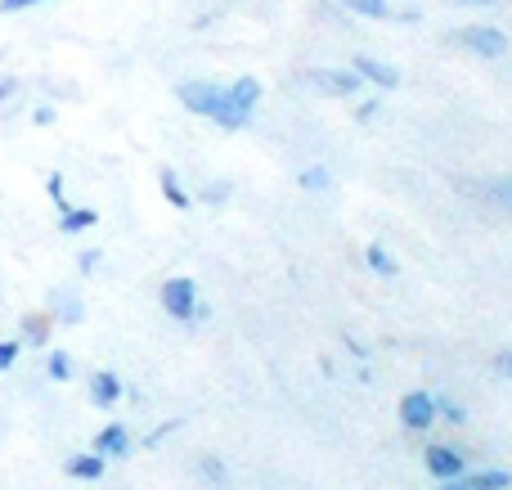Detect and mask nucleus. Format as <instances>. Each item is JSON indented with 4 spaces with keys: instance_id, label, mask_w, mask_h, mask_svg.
Instances as JSON below:
<instances>
[{
    "instance_id": "f257e3e1",
    "label": "nucleus",
    "mask_w": 512,
    "mask_h": 490,
    "mask_svg": "<svg viewBox=\"0 0 512 490\" xmlns=\"http://www.w3.org/2000/svg\"><path fill=\"white\" fill-rule=\"evenodd\" d=\"M176 99L189 108V113L212 117L221 131H239V126L252 122L248 108H239V104L230 99V90H225V86H212V81H185V86H176Z\"/></svg>"
},
{
    "instance_id": "f03ea898",
    "label": "nucleus",
    "mask_w": 512,
    "mask_h": 490,
    "mask_svg": "<svg viewBox=\"0 0 512 490\" xmlns=\"http://www.w3.org/2000/svg\"><path fill=\"white\" fill-rule=\"evenodd\" d=\"M162 311L171 315V320H194V315H203V306H198V284L194 279H167L162 284Z\"/></svg>"
},
{
    "instance_id": "7ed1b4c3",
    "label": "nucleus",
    "mask_w": 512,
    "mask_h": 490,
    "mask_svg": "<svg viewBox=\"0 0 512 490\" xmlns=\"http://www.w3.org/2000/svg\"><path fill=\"white\" fill-rule=\"evenodd\" d=\"M459 45H468L472 54H481V59H504L508 54V36L499 32V27L490 23H472L459 32Z\"/></svg>"
},
{
    "instance_id": "20e7f679",
    "label": "nucleus",
    "mask_w": 512,
    "mask_h": 490,
    "mask_svg": "<svg viewBox=\"0 0 512 490\" xmlns=\"http://www.w3.org/2000/svg\"><path fill=\"white\" fill-rule=\"evenodd\" d=\"M436 419V396L427 392H409L405 401H400V423H405L409 432H427Z\"/></svg>"
},
{
    "instance_id": "39448f33",
    "label": "nucleus",
    "mask_w": 512,
    "mask_h": 490,
    "mask_svg": "<svg viewBox=\"0 0 512 490\" xmlns=\"http://www.w3.org/2000/svg\"><path fill=\"white\" fill-rule=\"evenodd\" d=\"M306 81L310 86H319L324 95H355V90L364 86V81L355 77V72H346V68H310Z\"/></svg>"
},
{
    "instance_id": "423d86ee",
    "label": "nucleus",
    "mask_w": 512,
    "mask_h": 490,
    "mask_svg": "<svg viewBox=\"0 0 512 490\" xmlns=\"http://www.w3.org/2000/svg\"><path fill=\"white\" fill-rule=\"evenodd\" d=\"M355 77L360 81H373L378 90H396L400 86V72L391 68V63H382V59H369V54H355Z\"/></svg>"
},
{
    "instance_id": "0eeeda50",
    "label": "nucleus",
    "mask_w": 512,
    "mask_h": 490,
    "mask_svg": "<svg viewBox=\"0 0 512 490\" xmlns=\"http://www.w3.org/2000/svg\"><path fill=\"white\" fill-rule=\"evenodd\" d=\"M512 486V473L504 468H486V473H472V477H450V482H441V490H508Z\"/></svg>"
},
{
    "instance_id": "6e6552de",
    "label": "nucleus",
    "mask_w": 512,
    "mask_h": 490,
    "mask_svg": "<svg viewBox=\"0 0 512 490\" xmlns=\"http://www.w3.org/2000/svg\"><path fill=\"white\" fill-rule=\"evenodd\" d=\"M427 473L436 477V482H450V477L463 473V450L454 446H427Z\"/></svg>"
},
{
    "instance_id": "1a4fd4ad",
    "label": "nucleus",
    "mask_w": 512,
    "mask_h": 490,
    "mask_svg": "<svg viewBox=\"0 0 512 490\" xmlns=\"http://www.w3.org/2000/svg\"><path fill=\"white\" fill-rule=\"evenodd\" d=\"M90 401H95L99 410H113V405L122 401V378H117L113 369H95V374H90Z\"/></svg>"
},
{
    "instance_id": "9d476101",
    "label": "nucleus",
    "mask_w": 512,
    "mask_h": 490,
    "mask_svg": "<svg viewBox=\"0 0 512 490\" xmlns=\"http://www.w3.org/2000/svg\"><path fill=\"white\" fill-rule=\"evenodd\" d=\"M90 450H95V455H104V459H117V455H126V450H131V432H126L122 423H108V428L95 432Z\"/></svg>"
},
{
    "instance_id": "9b49d317",
    "label": "nucleus",
    "mask_w": 512,
    "mask_h": 490,
    "mask_svg": "<svg viewBox=\"0 0 512 490\" xmlns=\"http://www.w3.org/2000/svg\"><path fill=\"white\" fill-rule=\"evenodd\" d=\"M68 477H72V482H99V477H104V455H95V450L72 455L68 459Z\"/></svg>"
},
{
    "instance_id": "f8f14e48",
    "label": "nucleus",
    "mask_w": 512,
    "mask_h": 490,
    "mask_svg": "<svg viewBox=\"0 0 512 490\" xmlns=\"http://www.w3.org/2000/svg\"><path fill=\"white\" fill-rule=\"evenodd\" d=\"M95 225H99L95 207H63L59 212V230L63 234H81V230H95Z\"/></svg>"
},
{
    "instance_id": "ddd939ff",
    "label": "nucleus",
    "mask_w": 512,
    "mask_h": 490,
    "mask_svg": "<svg viewBox=\"0 0 512 490\" xmlns=\"http://www.w3.org/2000/svg\"><path fill=\"white\" fill-rule=\"evenodd\" d=\"M225 90H230V99H234L239 108H248V113H252L256 104H261V81H256V77H239V81H230Z\"/></svg>"
},
{
    "instance_id": "4468645a",
    "label": "nucleus",
    "mask_w": 512,
    "mask_h": 490,
    "mask_svg": "<svg viewBox=\"0 0 512 490\" xmlns=\"http://www.w3.org/2000/svg\"><path fill=\"white\" fill-rule=\"evenodd\" d=\"M158 185H162V194H167V203H171V207H189L185 185H180V176H176L171 167H162V171H158Z\"/></svg>"
},
{
    "instance_id": "2eb2a0df",
    "label": "nucleus",
    "mask_w": 512,
    "mask_h": 490,
    "mask_svg": "<svg viewBox=\"0 0 512 490\" xmlns=\"http://www.w3.org/2000/svg\"><path fill=\"white\" fill-rule=\"evenodd\" d=\"M364 261H369V270H378V275L382 279H391V275H396V257H391V252L387 248H378V243H369V252H364Z\"/></svg>"
},
{
    "instance_id": "dca6fc26",
    "label": "nucleus",
    "mask_w": 512,
    "mask_h": 490,
    "mask_svg": "<svg viewBox=\"0 0 512 490\" xmlns=\"http://www.w3.org/2000/svg\"><path fill=\"white\" fill-rule=\"evenodd\" d=\"M23 338L45 347L50 342V315H23Z\"/></svg>"
},
{
    "instance_id": "f3484780",
    "label": "nucleus",
    "mask_w": 512,
    "mask_h": 490,
    "mask_svg": "<svg viewBox=\"0 0 512 490\" xmlns=\"http://www.w3.org/2000/svg\"><path fill=\"white\" fill-rule=\"evenodd\" d=\"M297 185L310 189V194H324V189L333 185V176H328V167H306V171L297 176Z\"/></svg>"
},
{
    "instance_id": "a211bd4d",
    "label": "nucleus",
    "mask_w": 512,
    "mask_h": 490,
    "mask_svg": "<svg viewBox=\"0 0 512 490\" xmlns=\"http://www.w3.org/2000/svg\"><path fill=\"white\" fill-rule=\"evenodd\" d=\"M45 374H50L54 383H68V378H72V356H68V351H50V360H45Z\"/></svg>"
},
{
    "instance_id": "6ab92c4d",
    "label": "nucleus",
    "mask_w": 512,
    "mask_h": 490,
    "mask_svg": "<svg viewBox=\"0 0 512 490\" xmlns=\"http://www.w3.org/2000/svg\"><path fill=\"white\" fill-rule=\"evenodd\" d=\"M355 5V14H364V18H387V0H351Z\"/></svg>"
},
{
    "instance_id": "aec40b11",
    "label": "nucleus",
    "mask_w": 512,
    "mask_h": 490,
    "mask_svg": "<svg viewBox=\"0 0 512 490\" xmlns=\"http://www.w3.org/2000/svg\"><path fill=\"white\" fill-rule=\"evenodd\" d=\"M490 198H495L499 207H508V212H512V176L495 180V185H490Z\"/></svg>"
},
{
    "instance_id": "412c9836",
    "label": "nucleus",
    "mask_w": 512,
    "mask_h": 490,
    "mask_svg": "<svg viewBox=\"0 0 512 490\" xmlns=\"http://www.w3.org/2000/svg\"><path fill=\"white\" fill-rule=\"evenodd\" d=\"M45 189H50V203L63 212V207H68V194H63V176H59V171H54V176L45 180Z\"/></svg>"
},
{
    "instance_id": "4be33fe9",
    "label": "nucleus",
    "mask_w": 512,
    "mask_h": 490,
    "mask_svg": "<svg viewBox=\"0 0 512 490\" xmlns=\"http://www.w3.org/2000/svg\"><path fill=\"white\" fill-rule=\"evenodd\" d=\"M14 360H18V338H5V342H0V374H5V369H14Z\"/></svg>"
},
{
    "instance_id": "5701e85b",
    "label": "nucleus",
    "mask_w": 512,
    "mask_h": 490,
    "mask_svg": "<svg viewBox=\"0 0 512 490\" xmlns=\"http://www.w3.org/2000/svg\"><path fill=\"white\" fill-rule=\"evenodd\" d=\"M81 315H86V311H81V302H77V297H68V302L59 306V320H63V324H77Z\"/></svg>"
},
{
    "instance_id": "b1692460",
    "label": "nucleus",
    "mask_w": 512,
    "mask_h": 490,
    "mask_svg": "<svg viewBox=\"0 0 512 490\" xmlns=\"http://www.w3.org/2000/svg\"><path fill=\"white\" fill-rule=\"evenodd\" d=\"M436 414H445V419H450V423H463V419H468V414H463L459 405L450 401V396H445V401H436Z\"/></svg>"
},
{
    "instance_id": "393cba45",
    "label": "nucleus",
    "mask_w": 512,
    "mask_h": 490,
    "mask_svg": "<svg viewBox=\"0 0 512 490\" xmlns=\"http://www.w3.org/2000/svg\"><path fill=\"white\" fill-rule=\"evenodd\" d=\"M203 473L212 477L216 486H225V464H221V459H203Z\"/></svg>"
},
{
    "instance_id": "a878e982",
    "label": "nucleus",
    "mask_w": 512,
    "mask_h": 490,
    "mask_svg": "<svg viewBox=\"0 0 512 490\" xmlns=\"http://www.w3.org/2000/svg\"><path fill=\"white\" fill-rule=\"evenodd\" d=\"M32 5H45V0H0L5 14H18V9H32Z\"/></svg>"
},
{
    "instance_id": "bb28decb",
    "label": "nucleus",
    "mask_w": 512,
    "mask_h": 490,
    "mask_svg": "<svg viewBox=\"0 0 512 490\" xmlns=\"http://www.w3.org/2000/svg\"><path fill=\"white\" fill-rule=\"evenodd\" d=\"M225 194H230V185H212L203 189V203H225Z\"/></svg>"
},
{
    "instance_id": "cd10ccee",
    "label": "nucleus",
    "mask_w": 512,
    "mask_h": 490,
    "mask_svg": "<svg viewBox=\"0 0 512 490\" xmlns=\"http://www.w3.org/2000/svg\"><path fill=\"white\" fill-rule=\"evenodd\" d=\"M77 266H81V270H86V275H90V270L99 266V252H95V248H90V252H81V257H77Z\"/></svg>"
},
{
    "instance_id": "c85d7f7f",
    "label": "nucleus",
    "mask_w": 512,
    "mask_h": 490,
    "mask_svg": "<svg viewBox=\"0 0 512 490\" xmlns=\"http://www.w3.org/2000/svg\"><path fill=\"white\" fill-rule=\"evenodd\" d=\"M14 90H18L14 77H0V104H5V99H14Z\"/></svg>"
},
{
    "instance_id": "c756f323",
    "label": "nucleus",
    "mask_w": 512,
    "mask_h": 490,
    "mask_svg": "<svg viewBox=\"0 0 512 490\" xmlns=\"http://www.w3.org/2000/svg\"><path fill=\"white\" fill-rule=\"evenodd\" d=\"M495 369H499V374H504V378H512V351H504V356L495 360Z\"/></svg>"
},
{
    "instance_id": "7c9ffc66",
    "label": "nucleus",
    "mask_w": 512,
    "mask_h": 490,
    "mask_svg": "<svg viewBox=\"0 0 512 490\" xmlns=\"http://www.w3.org/2000/svg\"><path fill=\"white\" fill-rule=\"evenodd\" d=\"M32 122H36V126H50V122H54V113H50V108H36Z\"/></svg>"
},
{
    "instance_id": "2f4dec72",
    "label": "nucleus",
    "mask_w": 512,
    "mask_h": 490,
    "mask_svg": "<svg viewBox=\"0 0 512 490\" xmlns=\"http://www.w3.org/2000/svg\"><path fill=\"white\" fill-rule=\"evenodd\" d=\"M472 5H495V0H472Z\"/></svg>"
}]
</instances>
